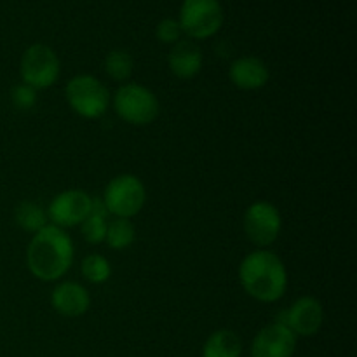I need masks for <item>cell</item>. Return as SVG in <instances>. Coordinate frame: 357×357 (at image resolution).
<instances>
[{
  "label": "cell",
  "instance_id": "obj_1",
  "mask_svg": "<svg viewBox=\"0 0 357 357\" xmlns=\"http://www.w3.org/2000/svg\"><path fill=\"white\" fill-rule=\"evenodd\" d=\"M72 260V239L56 225H45L38 230L28 246V268L40 281H56L61 278L70 268Z\"/></svg>",
  "mask_w": 357,
  "mask_h": 357
},
{
  "label": "cell",
  "instance_id": "obj_2",
  "mask_svg": "<svg viewBox=\"0 0 357 357\" xmlns=\"http://www.w3.org/2000/svg\"><path fill=\"white\" fill-rule=\"evenodd\" d=\"M241 284L248 295L260 302H275L281 298L288 284L284 264L271 251H255L248 255L239 268Z\"/></svg>",
  "mask_w": 357,
  "mask_h": 357
},
{
  "label": "cell",
  "instance_id": "obj_3",
  "mask_svg": "<svg viewBox=\"0 0 357 357\" xmlns=\"http://www.w3.org/2000/svg\"><path fill=\"white\" fill-rule=\"evenodd\" d=\"M115 110L119 117L135 126L150 124L159 115L155 94L138 84H126L115 94Z\"/></svg>",
  "mask_w": 357,
  "mask_h": 357
},
{
  "label": "cell",
  "instance_id": "obj_4",
  "mask_svg": "<svg viewBox=\"0 0 357 357\" xmlns=\"http://www.w3.org/2000/svg\"><path fill=\"white\" fill-rule=\"evenodd\" d=\"M145 187L132 174H121L108 183L103 202L107 211L117 218H131L142 211L145 204Z\"/></svg>",
  "mask_w": 357,
  "mask_h": 357
},
{
  "label": "cell",
  "instance_id": "obj_5",
  "mask_svg": "<svg viewBox=\"0 0 357 357\" xmlns=\"http://www.w3.org/2000/svg\"><path fill=\"white\" fill-rule=\"evenodd\" d=\"M66 100L70 107L86 119H96L108 107V91L103 84L91 75L73 77L66 86Z\"/></svg>",
  "mask_w": 357,
  "mask_h": 357
},
{
  "label": "cell",
  "instance_id": "obj_6",
  "mask_svg": "<svg viewBox=\"0 0 357 357\" xmlns=\"http://www.w3.org/2000/svg\"><path fill=\"white\" fill-rule=\"evenodd\" d=\"M223 21L218 0H185L180 13V28L192 38H208L220 30Z\"/></svg>",
  "mask_w": 357,
  "mask_h": 357
},
{
  "label": "cell",
  "instance_id": "obj_7",
  "mask_svg": "<svg viewBox=\"0 0 357 357\" xmlns=\"http://www.w3.org/2000/svg\"><path fill=\"white\" fill-rule=\"evenodd\" d=\"M21 77L33 89H45L59 77V59L51 47L35 44L21 58Z\"/></svg>",
  "mask_w": 357,
  "mask_h": 357
},
{
  "label": "cell",
  "instance_id": "obj_8",
  "mask_svg": "<svg viewBox=\"0 0 357 357\" xmlns=\"http://www.w3.org/2000/svg\"><path fill=\"white\" fill-rule=\"evenodd\" d=\"M244 232L257 246H271L281 232V215L271 202H255L244 215Z\"/></svg>",
  "mask_w": 357,
  "mask_h": 357
},
{
  "label": "cell",
  "instance_id": "obj_9",
  "mask_svg": "<svg viewBox=\"0 0 357 357\" xmlns=\"http://www.w3.org/2000/svg\"><path fill=\"white\" fill-rule=\"evenodd\" d=\"M93 199L82 190L61 192L49 206V218L56 227H75L82 225L84 220L91 215Z\"/></svg>",
  "mask_w": 357,
  "mask_h": 357
},
{
  "label": "cell",
  "instance_id": "obj_10",
  "mask_svg": "<svg viewBox=\"0 0 357 357\" xmlns=\"http://www.w3.org/2000/svg\"><path fill=\"white\" fill-rule=\"evenodd\" d=\"M296 349V335L282 323L265 326L255 337L253 357H291Z\"/></svg>",
  "mask_w": 357,
  "mask_h": 357
},
{
  "label": "cell",
  "instance_id": "obj_11",
  "mask_svg": "<svg viewBox=\"0 0 357 357\" xmlns=\"http://www.w3.org/2000/svg\"><path fill=\"white\" fill-rule=\"evenodd\" d=\"M323 317L324 314L321 303L316 298L303 296L289 307L288 312H284V317L279 319L278 323H282L300 337H312L319 331Z\"/></svg>",
  "mask_w": 357,
  "mask_h": 357
},
{
  "label": "cell",
  "instance_id": "obj_12",
  "mask_svg": "<svg viewBox=\"0 0 357 357\" xmlns=\"http://www.w3.org/2000/svg\"><path fill=\"white\" fill-rule=\"evenodd\" d=\"M52 307L65 317H79L89 309V293L77 282H63L52 293Z\"/></svg>",
  "mask_w": 357,
  "mask_h": 357
},
{
  "label": "cell",
  "instance_id": "obj_13",
  "mask_svg": "<svg viewBox=\"0 0 357 357\" xmlns=\"http://www.w3.org/2000/svg\"><path fill=\"white\" fill-rule=\"evenodd\" d=\"M229 75L234 86H237L239 89L253 91L260 89L267 84L268 68L261 59L248 56V58H241L232 63Z\"/></svg>",
  "mask_w": 357,
  "mask_h": 357
},
{
  "label": "cell",
  "instance_id": "obj_14",
  "mask_svg": "<svg viewBox=\"0 0 357 357\" xmlns=\"http://www.w3.org/2000/svg\"><path fill=\"white\" fill-rule=\"evenodd\" d=\"M202 66V52L194 42H176L169 54V68L180 79H192Z\"/></svg>",
  "mask_w": 357,
  "mask_h": 357
},
{
  "label": "cell",
  "instance_id": "obj_15",
  "mask_svg": "<svg viewBox=\"0 0 357 357\" xmlns=\"http://www.w3.org/2000/svg\"><path fill=\"white\" fill-rule=\"evenodd\" d=\"M241 352H243L241 338L229 330L213 333L204 345V357H239Z\"/></svg>",
  "mask_w": 357,
  "mask_h": 357
},
{
  "label": "cell",
  "instance_id": "obj_16",
  "mask_svg": "<svg viewBox=\"0 0 357 357\" xmlns=\"http://www.w3.org/2000/svg\"><path fill=\"white\" fill-rule=\"evenodd\" d=\"M105 241L114 250H124L135 243V225L128 218H117L107 225Z\"/></svg>",
  "mask_w": 357,
  "mask_h": 357
},
{
  "label": "cell",
  "instance_id": "obj_17",
  "mask_svg": "<svg viewBox=\"0 0 357 357\" xmlns=\"http://www.w3.org/2000/svg\"><path fill=\"white\" fill-rule=\"evenodd\" d=\"M16 222L21 229L28 230V232H38V230L45 227L47 215H45L44 209L38 204L24 201L16 208Z\"/></svg>",
  "mask_w": 357,
  "mask_h": 357
},
{
  "label": "cell",
  "instance_id": "obj_18",
  "mask_svg": "<svg viewBox=\"0 0 357 357\" xmlns=\"http://www.w3.org/2000/svg\"><path fill=\"white\" fill-rule=\"evenodd\" d=\"M105 70L114 80H128L132 73V58L124 51H112L105 59Z\"/></svg>",
  "mask_w": 357,
  "mask_h": 357
},
{
  "label": "cell",
  "instance_id": "obj_19",
  "mask_svg": "<svg viewBox=\"0 0 357 357\" xmlns=\"http://www.w3.org/2000/svg\"><path fill=\"white\" fill-rule=\"evenodd\" d=\"M82 274L87 281L100 284V282H105L110 278L112 268L107 258H103L101 255H89L82 261Z\"/></svg>",
  "mask_w": 357,
  "mask_h": 357
},
{
  "label": "cell",
  "instance_id": "obj_20",
  "mask_svg": "<svg viewBox=\"0 0 357 357\" xmlns=\"http://www.w3.org/2000/svg\"><path fill=\"white\" fill-rule=\"evenodd\" d=\"M82 234L86 237L87 243L98 244L105 241V234H107V218L96 215H89L82 223Z\"/></svg>",
  "mask_w": 357,
  "mask_h": 357
},
{
  "label": "cell",
  "instance_id": "obj_21",
  "mask_svg": "<svg viewBox=\"0 0 357 357\" xmlns=\"http://www.w3.org/2000/svg\"><path fill=\"white\" fill-rule=\"evenodd\" d=\"M35 89L26 86V84H20L13 89V103L16 105L20 110H28L35 105Z\"/></svg>",
  "mask_w": 357,
  "mask_h": 357
},
{
  "label": "cell",
  "instance_id": "obj_22",
  "mask_svg": "<svg viewBox=\"0 0 357 357\" xmlns=\"http://www.w3.org/2000/svg\"><path fill=\"white\" fill-rule=\"evenodd\" d=\"M180 33H181L180 23H176L174 20L160 21L159 26H157V37H159V40L167 42V44L176 42L178 38H180Z\"/></svg>",
  "mask_w": 357,
  "mask_h": 357
}]
</instances>
